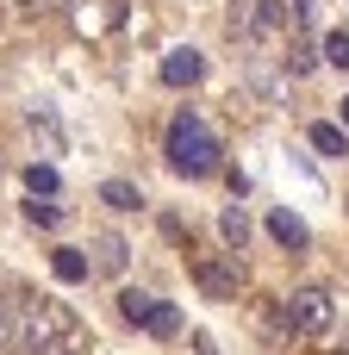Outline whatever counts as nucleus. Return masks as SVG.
Wrapping results in <instances>:
<instances>
[{
  "instance_id": "obj_1",
  "label": "nucleus",
  "mask_w": 349,
  "mask_h": 355,
  "mask_svg": "<svg viewBox=\"0 0 349 355\" xmlns=\"http://www.w3.org/2000/svg\"><path fill=\"white\" fill-rule=\"evenodd\" d=\"M12 324H19L12 355H87L81 318L50 293H12Z\"/></svg>"
},
{
  "instance_id": "obj_2",
  "label": "nucleus",
  "mask_w": 349,
  "mask_h": 355,
  "mask_svg": "<svg viewBox=\"0 0 349 355\" xmlns=\"http://www.w3.org/2000/svg\"><path fill=\"white\" fill-rule=\"evenodd\" d=\"M169 168L187 175V181H206V175L225 168V162H219V137H212L194 112H181V119L169 125Z\"/></svg>"
},
{
  "instance_id": "obj_3",
  "label": "nucleus",
  "mask_w": 349,
  "mask_h": 355,
  "mask_svg": "<svg viewBox=\"0 0 349 355\" xmlns=\"http://www.w3.org/2000/svg\"><path fill=\"white\" fill-rule=\"evenodd\" d=\"M187 268H194L200 293H212V300H237V293H244V262H237V250H225V256H187Z\"/></svg>"
},
{
  "instance_id": "obj_4",
  "label": "nucleus",
  "mask_w": 349,
  "mask_h": 355,
  "mask_svg": "<svg viewBox=\"0 0 349 355\" xmlns=\"http://www.w3.org/2000/svg\"><path fill=\"white\" fill-rule=\"evenodd\" d=\"M287 324L306 331V337H318V331L331 324V293H325V287H300V293L287 300Z\"/></svg>"
},
{
  "instance_id": "obj_5",
  "label": "nucleus",
  "mask_w": 349,
  "mask_h": 355,
  "mask_svg": "<svg viewBox=\"0 0 349 355\" xmlns=\"http://www.w3.org/2000/svg\"><path fill=\"white\" fill-rule=\"evenodd\" d=\"M200 75H206V56H200V50H169V56H162V81H169V87H194Z\"/></svg>"
},
{
  "instance_id": "obj_6",
  "label": "nucleus",
  "mask_w": 349,
  "mask_h": 355,
  "mask_svg": "<svg viewBox=\"0 0 349 355\" xmlns=\"http://www.w3.org/2000/svg\"><path fill=\"white\" fill-rule=\"evenodd\" d=\"M269 237L287 243V250H306V243H312V231H306V218H300L293 206H275V212H269Z\"/></svg>"
},
{
  "instance_id": "obj_7",
  "label": "nucleus",
  "mask_w": 349,
  "mask_h": 355,
  "mask_svg": "<svg viewBox=\"0 0 349 355\" xmlns=\"http://www.w3.org/2000/svg\"><path fill=\"white\" fill-rule=\"evenodd\" d=\"M125 262H131L125 237H119V231H100V237H94V268H100V275H125Z\"/></svg>"
},
{
  "instance_id": "obj_8",
  "label": "nucleus",
  "mask_w": 349,
  "mask_h": 355,
  "mask_svg": "<svg viewBox=\"0 0 349 355\" xmlns=\"http://www.w3.org/2000/svg\"><path fill=\"white\" fill-rule=\"evenodd\" d=\"M281 69H287V75H312V69H318V44L293 31V37H287V56H281Z\"/></svg>"
},
{
  "instance_id": "obj_9",
  "label": "nucleus",
  "mask_w": 349,
  "mask_h": 355,
  "mask_svg": "<svg viewBox=\"0 0 349 355\" xmlns=\"http://www.w3.org/2000/svg\"><path fill=\"white\" fill-rule=\"evenodd\" d=\"M156 306H162V300H150V293H137V287H125V293H119V318H125V324H144V331H150Z\"/></svg>"
},
{
  "instance_id": "obj_10",
  "label": "nucleus",
  "mask_w": 349,
  "mask_h": 355,
  "mask_svg": "<svg viewBox=\"0 0 349 355\" xmlns=\"http://www.w3.org/2000/svg\"><path fill=\"white\" fill-rule=\"evenodd\" d=\"M219 231H225V243L244 256V243H250V212H244V206H225V212H219Z\"/></svg>"
},
{
  "instance_id": "obj_11",
  "label": "nucleus",
  "mask_w": 349,
  "mask_h": 355,
  "mask_svg": "<svg viewBox=\"0 0 349 355\" xmlns=\"http://www.w3.org/2000/svg\"><path fill=\"white\" fill-rule=\"evenodd\" d=\"M312 150L337 162V156H349V131L343 125H312Z\"/></svg>"
},
{
  "instance_id": "obj_12",
  "label": "nucleus",
  "mask_w": 349,
  "mask_h": 355,
  "mask_svg": "<svg viewBox=\"0 0 349 355\" xmlns=\"http://www.w3.org/2000/svg\"><path fill=\"white\" fill-rule=\"evenodd\" d=\"M100 200H106L112 212H137V206H144V193H137L131 181H100Z\"/></svg>"
},
{
  "instance_id": "obj_13",
  "label": "nucleus",
  "mask_w": 349,
  "mask_h": 355,
  "mask_svg": "<svg viewBox=\"0 0 349 355\" xmlns=\"http://www.w3.org/2000/svg\"><path fill=\"white\" fill-rule=\"evenodd\" d=\"M50 268H56V281H87V256L81 250H56Z\"/></svg>"
},
{
  "instance_id": "obj_14",
  "label": "nucleus",
  "mask_w": 349,
  "mask_h": 355,
  "mask_svg": "<svg viewBox=\"0 0 349 355\" xmlns=\"http://www.w3.org/2000/svg\"><path fill=\"white\" fill-rule=\"evenodd\" d=\"M256 318H262V331H269V337H293V324H287V306H281V300H262V306H256Z\"/></svg>"
},
{
  "instance_id": "obj_15",
  "label": "nucleus",
  "mask_w": 349,
  "mask_h": 355,
  "mask_svg": "<svg viewBox=\"0 0 349 355\" xmlns=\"http://www.w3.org/2000/svg\"><path fill=\"white\" fill-rule=\"evenodd\" d=\"M318 62L349 69V31H325V37H318Z\"/></svg>"
},
{
  "instance_id": "obj_16",
  "label": "nucleus",
  "mask_w": 349,
  "mask_h": 355,
  "mask_svg": "<svg viewBox=\"0 0 349 355\" xmlns=\"http://www.w3.org/2000/svg\"><path fill=\"white\" fill-rule=\"evenodd\" d=\"M25 225H37V231H56V225H62V206H50V200H37V193H31V206H25Z\"/></svg>"
},
{
  "instance_id": "obj_17",
  "label": "nucleus",
  "mask_w": 349,
  "mask_h": 355,
  "mask_svg": "<svg viewBox=\"0 0 349 355\" xmlns=\"http://www.w3.org/2000/svg\"><path fill=\"white\" fill-rule=\"evenodd\" d=\"M19 349V324H12V293H0V355Z\"/></svg>"
},
{
  "instance_id": "obj_18",
  "label": "nucleus",
  "mask_w": 349,
  "mask_h": 355,
  "mask_svg": "<svg viewBox=\"0 0 349 355\" xmlns=\"http://www.w3.org/2000/svg\"><path fill=\"white\" fill-rule=\"evenodd\" d=\"M25 187L50 200V193H56V168H50V162H31V168H25Z\"/></svg>"
},
{
  "instance_id": "obj_19",
  "label": "nucleus",
  "mask_w": 349,
  "mask_h": 355,
  "mask_svg": "<svg viewBox=\"0 0 349 355\" xmlns=\"http://www.w3.org/2000/svg\"><path fill=\"white\" fill-rule=\"evenodd\" d=\"M181 331V312L175 306H156V318H150V337H175Z\"/></svg>"
},
{
  "instance_id": "obj_20",
  "label": "nucleus",
  "mask_w": 349,
  "mask_h": 355,
  "mask_svg": "<svg viewBox=\"0 0 349 355\" xmlns=\"http://www.w3.org/2000/svg\"><path fill=\"white\" fill-rule=\"evenodd\" d=\"M343 131H349V100H343Z\"/></svg>"
}]
</instances>
